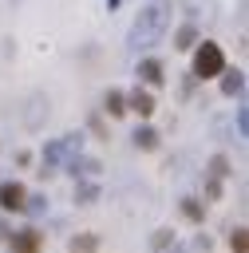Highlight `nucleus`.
<instances>
[{
    "mask_svg": "<svg viewBox=\"0 0 249 253\" xmlns=\"http://www.w3.org/2000/svg\"><path fill=\"white\" fill-rule=\"evenodd\" d=\"M162 28H166V4H154V8L138 12V24L130 32V43L134 47H146V43H154L162 36Z\"/></svg>",
    "mask_w": 249,
    "mask_h": 253,
    "instance_id": "obj_1",
    "label": "nucleus"
},
{
    "mask_svg": "<svg viewBox=\"0 0 249 253\" xmlns=\"http://www.w3.org/2000/svg\"><path fill=\"white\" fill-rule=\"evenodd\" d=\"M217 71H221V51L213 43H202V51H198V75H217Z\"/></svg>",
    "mask_w": 249,
    "mask_h": 253,
    "instance_id": "obj_2",
    "label": "nucleus"
},
{
    "mask_svg": "<svg viewBox=\"0 0 249 253\" xmlns=\"http://www.w3.org/2000/svg\"><path fill=\"white\" fill-rule=\"evenodd\" d=\"M130 107H134L138 115H150V95H134V99H130Z\"/></svg>",
    "mask_w": 249,
    "mask_h": 253,
    "instance_id": "obj_4",
    "label": "nucleus"
},
{
    "mask_svg": "<svg viewBox=\"0 0 249 253\" xmlns=\"http://www.w3.org/2000/svg\"><path fill=\"white\" fill-rule=\"evenodd\" d=\"M142 75L146 79H158V63H142Z\"/></svg>",
    "mask_w": 249,
    "mask_h": 253,
    "instance_id": "obj_5",
    "label": "nucleus"
},
{
    "mask_svg": "<svg viewBox=\"0 0 249 253\" xmlns=\"http://www.w3.org/2000/svg\"><path fill=\"white\" fill-rule=\"evenodd\" d=\"M20 198H24V190H20V186H4V190H0V202H4L8 210H16V206H20Z\"/></svg>",
    "mask_w": 249,
    "mask_h": 253,
    "instance_id": "obj_3",
    "label": "nucleus"
}]
</instances>
